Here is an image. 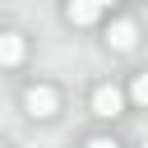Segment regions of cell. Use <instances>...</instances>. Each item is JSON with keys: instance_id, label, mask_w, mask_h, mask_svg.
Returning a JSON list of instances; mask_svg holds the SVG:
<instances>
[{"instance_id": "obj_4", "label": "cell", "mask_w": 148, "mask_h": 148, "mask_svg": "<svg viewBox=\"0 0 148 148\" xmlns=\"http://www.w3.org/2000/svg\"><path fill=\"white\" fill-rule=\"evenodd\" d=\"M106 42H111V51H134V42H139V28H134L130 18H116V23L106 28Z\"/></svg>"}, {"instance_id": "obj_5", "label": "cell", "mask_w": 148, "mask_h": 148, "mask_svg": "<svg viewBox=\"0 0 148 148\" xmlns=\"http://www.w3.org/2000/svg\"><path fill=\"white\" fill-rule=\"evenodd\" d=\"M97 14H102V9H97V0H69V5H65V18H69L74 28L97 23Z\"/></svg>"}, {"instance_id": "obj_9", "label": "cell", "mask_w": 148, "mask_h": 148, "mask_svg": "<svg viewBox=\"0 0 148 148\" xmlns=\"http://www.w3.org/2000/svg\"><path fill=\"white\" fill-rule=\"evenodd\" d=\"M0 148H5V143H0Z\"/></svg>"}, {"instance_id": "obj_1", "label": "cell", "mask_w": 148, "mask_h": 148, "mask_svg": "<svg viewBox=\"0 0 148 148\" xmlns=\"http://www.w3.org/2000/svg\"><path fill=\"white\" fill-rule=\"evenodd\" d=\"M23 111H28L32 120H51V116L60 111V92H56L51 83H32V88L23 92Z\"/></svg>"}, {"instance_id": "obj_6", "label": "cell", "mask_w": 148, "mask_h": 148, "mask_svg": "<svg viewBox=\"0 0 148 148\" xmlns=\"http://www.w3.org/2000/svg\"><path fill=\"white\" fill-rule=\"evenodd\" d=\"M130 102L148 111V69H143V74H134V83H130Z\"/></svg>"}, {"instance_id": "obj_2", "label": "cell", "mask_w": 148, "mask_h": 148, "mask_svg": "<svg viewBox=\"0 0 148 148\" xmlns=\"http://www.w3.org/2000/svg\"><path fill=\"white\" fill-rule=\"evenodd\" d=\"M120 106H125V92H120L116 83H97V88H92V116L116 120V116H120Z\"/></svg>"}, {"instance_id": "obj_3", "label": "cell", "mask_w": 148, "mask_h": 148, "mask_svg": "<svg viewBox=\"0 0 148 148\" xmlns=\"http://www.w3.org/2000/svg\"><path fill=\"white\" fill-rule=\"evenodd\" d=\"M23 56H28L23 32H0V65H5V69H14V65H23Z\"/></svg>"}, {"instance_id": "obj_7", "label": "cell", "mask_w": 148, "mask_h": 148, "mask_svg": "<svg viewBox=\"0 0 148 148\" xmlns=\"http://www.w3.org/2000/svg\"><path fill=\"white\" fill-rule=\"evenodd\" d=\"M83 148H120V143H116V139H106V134H92Z\"/></svg>"}, {"instance_id": "obj_8", "label": "cell", "mask_w": 148, "mask_h": 148, "mask_svg": "<svg viewBox=\"0 0 148 148\" xmlns=\"http://www.w3.org/2000/svg\"><path fill=\"white\" fill-rule=\"evenodd\" d=\"M106 5H116V0H97V9H106Z\"/></svg>"}]
</instances>
